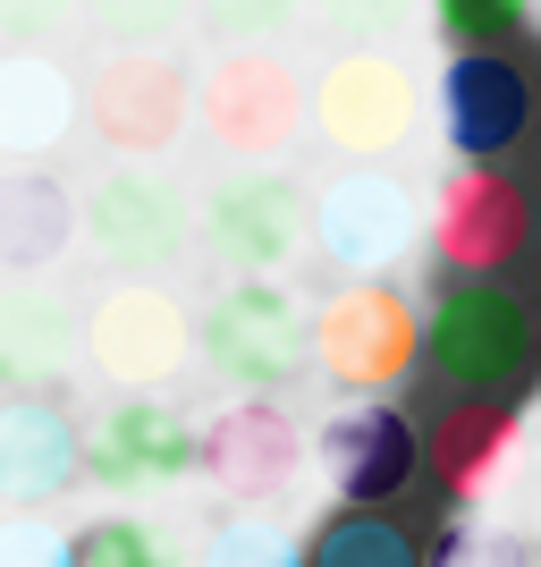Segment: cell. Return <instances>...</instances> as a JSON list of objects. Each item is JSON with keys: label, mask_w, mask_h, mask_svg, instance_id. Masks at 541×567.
I'll return each mask as SVG.
<instances>
[{"label": "cell", "mask_w": 541, "mask_h": 567, "mask_svg": "<svg viewBox=\"0 0 541 567\" xmlns=\"http://www.w3.org/2000/svg\"><path fill=\"white\" fill-rule=\"evenodd\" d=\"M431 18L457 34V51H466V43L474 51H499L508 34H524L533 9H524V0H431Z\"/></svg>", "instance_id": "cell-27"}, {"label": "cell", "mask_w": 541, "mask_h": 567, "mask_svg": "<svg viewBox=\"0 0 541 567\" xmlns=\"http://www.w3.org/2000/svg\"><path fill=\"white\" fill-rule=\"evenodd\" d=\"M296 9H305V0H195V18H204V34H212L220 51H246V43L288 34Z\"/></svg>", "instance_id": "cell-25"}, {"label": "cell", "mask_w": 541, "mask_h": 567, "mask_svg": "<svg viewBox=\"0 0 541 567\" xmlns=\"http://www.w3.org/2000/svg\"><path fill=\"white\" fill-rule=\"evenodd\" d=\"M0 567H69V534L18 508V517H0Z\"/></svg>", "instance_id": "cell-28"}, {"label": "cell", "mask_w": 541, "mask_h": 567, "mask_svg": "<svg viewBox=\"0 0 541 567\" xmlns=\"http://www.w3.org/2000/svg\"><path fill=\"white\" fill-rule=\"evenodd\" d=\"M76 118L102 136L111 162H162L195 127V76H187L178 51H111V60L85 76Z\"/></svg>", "instance_id": "cell-4"}, {"label": "cell", "mask_w": 541, "mask_h": 567, "mask_svg": "<svg viewBox=\"0 0 541 567\" xmlns=\"http://www.w3.org/2000/svg\"><path fill=\"white\" fill-rule=\"evenodd\" d=\"M533 567H541V550H533Z\"/></svg>", "instance_id": "cell-31"}, {"label": "cell", "mask_w": 541, "mask_h": 567, "mask_svg": "<svg viewBox=\"0 0 541 567\" xmlns=\"http://www.w3.org/2000/svg\"><path fill=\"white\" fill-rule=\"evenodd\" d=\"M424 567H533V543H524L517 525H448L440 550H431Z\"/></svg>", "instance_id": "cell-26"}, {"label": "cell", "mask_w": 541, "mask_h": 567, "mask_svg": "<svg viewBox=\"0 0 541 567\" xmlns=\"http://www.w3.org/2000/svg\"><path fill=\"white\" fill-rule=\"evenodd\" d=\"M85 474L102 492H169V483L195 474V424L162 390H127L85 432Z\"/></svg>", "instance_id": "cell-13"}, {"label": "cell", "mask_w": 541, "mask_h": 567, "mask_svg": "<svg viewBox=\"0 0 541 567\" xmlns=\"http://www.w3.org/2000/svg\"><path fill=\"white\" fill-rule=\"evenodd\" d=\"M69 567H178V550L162 543V525H144V517H94L69 543Z\"/></svg>", "instance_id": "cell-24"}, {"label": "cell", "mask_w": 541, "mask_h": 567, "mask_svg": "<svg viewBox=\"0 0 541 567\" xmlns=\"http://www.w3.org/2000/svg\"><path fill=\"white\" fill-rule=\"evenodd\" d=\"M76 229L94 237V255L111 262V271L153 280V271H169V262L195 246V204L162 162H118V169H102L94 187H85Z\"/></svg>", "instance_id": "cell-5"}, {"label": "cell", "mask_w": 541, "mask_h": 567, "mask_svg": "<svg viewBox=\"0 0 541 567\" xmlns=\"http://www.w3.org/2000/svg\"><path fill=\"white\" fill-rule=\"evenodd\" d=\"M69 348H76V322L51 288H9V297H0V399L60 390Z\"/></svg>", "instance_id": "cell-20"}, {"label": "cell", "mask_w": 541, "mask_h": 567, "mask_svg": "<svg viewBox=\"0 0 541 567\" xmlns=\"http://www.w3.org/2000/svg\"><path fill=\"white\" fill-rule=\"evenodd\" d=\"M195 348L237 399H271L313 364V313L280 280H229L195 322Z\"/></svg>", "instance_id": "cell-2"}, {"label": "cell", "mask_w": 541, "mask_h": 567, "mask_svg": "<svg viewBox=\"0 0 541 567\" xmlns=\"http://www.w3.org/2000/svg\"><path fill=\"white\" fill-rule=\"evenodd\" d=\"M313 457H322V474H330L339 499L373 508V499H398L406 483H415L424 441H415V424H406L389 399H355V406H339V415L313 432Z\"/></svg>", "instance_id": "cell-15"}, {"label": "cell", "mask_w": 541, "mask_h": 567, "mask_svg": "<svg viewBox=\"0 0 541 567\" xmlns=\"http://www.w3.org/2000/svg\"><path fill=\"white\" fill-rule=\"evenodd\" d=\"M541 331L524 297H508L499 280H457L440 288V306L424 313V364L457 390V399H508L533 381Z\"/></svg>", "instance_id": "cell-1"}, {"label": "cell", "mask_w": 541, "mask_h": 567, "mask_svg": "<svg viewBox=\"0 0 541 567\" xmlns=\"http://www.w3.org/2000/svg\"><path fill=\"white\" fill-rule=\"evenodd\" d=\"M330 9H339L364 43H389V34H406V25H415V9H424V0H330Z\"/></svg>", "instance_id": "cell-30"}, {"label": "cell", "mask_w": 541, "mask_h": 567, "mask_svg": "<svg viewBox=\"0 0 541 567\" xmlns=\"http://www.w3.org/2000/svg\"><path fill=\"white\" fill-rule=\"evenodd\" d=\"M305 567H424V550H415L406 525L381 517V508H347V517H330L322 534H313Z\"/></svg>", "instance_id": "cell-21"}, {"label": "cell", "mask_w": 541, "mask_h": 567, "mask_svg": "<svg viewBox=\"0 0 541 567\" xmlns=\"http://www.w3.org/2000/svg\"><path fill=\"white\" fill-rule=\"evenodd\" d=\"M524 229H533L524 187L508 178V169H491V162H457L440 187H431V213H424L431 255H440L457 280H491V271H508V262L524 255Z\"/></svg>", "instance_id": "cell-11"}, {"label": "cell", "mask_w": 541, "mask_h": 567, "mask_svg": "<svg viewBox=\"0 0 541 567\" xmlns=\"http://www.w3.org/2000/svg\"><path fill=\"white\" fill-rule=\"evenodd\" d=\"M195 118H204V136L229 162H280L288 144L305 136V76L271 43L220 51L212 69L195 76Z\"/></svg>", "instance_id": "cell-6"}, {"label": "cell", "mask_w": 541, "mask_h": 567, "mask_svg": "<svg viewBox=\"0 0 541 567\" xmlns=\"http://www.w3.org/2000/svg\"><path fill=\"white\" fill-rule=\"evenodd\" d=\"M415 229H424V213H415L406 178H389V169H373V162L339 169V178L313 195V246H322L339 271H355V280H381L389 262H406Z\"/></svg>", "instance_id": "cell-12"}, {"label": "cell", "mask_w": 541, "mask_h": 567, "mask_svg": "<svg viewBox=\"0 0 541 567\" xmlns=\"http://www.w3.org/2000/svg\"><path fill=\"white\" fill-rule=\"evenodd\" d=\"M313 237V195L280 162H237L204 195V246L229 262L237 280H280V262Z\"/></svg>", "instance_id": "cell-8"}, {"label": "cell", "mask_w": 541, "mask_h": 567, "mask_svg": "<svg viewBox=\"0 0 541 567\" xmlns=\"http://www.w3.org/2000/svg\"><path fill=\"white\" fill-rule=\"evenodd\" d=\"M69 237H76V204L51 169H34V162L0 169V271L9 280L51 271V262L69 255Z\"/></svg>", "instance_id": "cell-19"}, {"label": "cell", "mask_w": 541, "mask_h": 567, "mask_svg": "<svg viewBox=\"0 0 541 567\" xmlns=\"http://www.w3.org/2000/svg\"><path fill=\"white\" fill-rule=\"evenodd\" d=\"M313 441L305 424L288 415L280 399H229L212 415V424L195 432V466H204V483H212L220 499H237V508H271V499L296 492V474H305Z\"/></svg>", "instance_id": "cell-9"}, {"label": "cell", "mask_w": 541, "mask_h": 567, "mask_svg": "<svg viewBox=\"0 0 541 567\" xmlns=\"http://www.w3.org/2000/svg\"><path fill=\"white\" fill-rule=\"evenodd\" d=\"M313 364L355 399H381L424 364V313L389 280H347L339 297L313 306Z\"/></svg>", "instance_id": "cell-7"}, {"label": "cell", "mask_w": 541, "mask_h": 567, "mask_svg": "<svg viewBox=\"0 0 541 567\" xmlns=\"http://www.w3.org/2000/svg\"><path fill=\"white\" fill-rule=\"evenodd\" d=\"M415 118H424V85H415V69L389 43L339 51L305 85V127L330 153H347V162H389L415 136Z\"/></svg>", "instance_id": "cell-3"}, {"label": "cell", "mask_w": 541, "mask_h": 567, "mask_svg": "<svg viewBox=\"0 0 541 567\" xmlns=\"http://www.w3.org/2000/svg\"><path fill=\"white\" fill-rule=\"evenodd\" d=\"M85 474V432L69 424L60 390H25L0 399V499L9 508H43Z\"/></svg>", "instance_id": "cell-16"}, {"label": "cell", "mask_w": 541, "mask_h": 567, "mask_svg": "<svg viewBox=\"0 0 541 567\" xmlns=\"http://www.w3.org/2000/svg\"><path fill=\"white\" fill-rule=\"evenodd\" d=\"M517 450H524V415L508 399H457L424 441L448 499H491L508 483V466H517Z\"/></svg>", "instance_id": "cell-17"}, {"label": "cell", "mask_w": 541, "mask_h": 567, "mask_svg": "<svg viewBox=\"0 0 541 567\" xmlns=\"http://www.w3.org/2000/svg\"><path fill=\"white\" fill-rule=\"evenodd\" d=\"M85 355L94 373L118 381V390H162L195 364V313L153 280H118L94 313H85Z\"/></svg>", "instance_id": "cell-10"}, {"label": "cell", "mask_w": 541, "mask_h": 567, "mask_svg": "<svg viewBox=\"0 0 541 567\" xmlns=\"http://www.w3.org/2000/svg\"><path fill=\"white\" fill-rule=\"evenodd\" d=\"M533 127V76L499 51H457L440 69V136L457 162H499Z\"/></svg>", "instance_id": "cell-14"}, {"label": "cell", "mask_w": 541, "mask_h": 567, "mask_svg": "<svg viewBox=\"0 0 541 567\" xmlns=\"http://www.w3.org/2000/svg\"><path fill=\"white\" fill-rule=\"evenodd\" d=\"M76 127V85L51 51H0V162H51Z\"/></svg>", "instance_id": "cell-18"}, {"label": "cell", "mask_w": 541, "mask_h": 567, "mask_svg": "<svg viewBox=\"0 0 541 567\" xmlns=\"http://www.w3.org/2000/svg\"><path fill=\"white\" fill-rule=\"evenodd\" d=\"M69 18H76V0H0V43L43 51L51 34H69Z\"/></svg>", "instance_id": "cell-29"}, {"label": "cell", "mask_w": 541, "mask_h": 567, "mask_svg": "<svg viewBox=\"0 0 541 567\" xmlns=\"http://www.w3.org/2000/svg\"><path fill=\"white\" fill-rule=\"evenodd\" d=\"M111 51H169V34L195 18V0H76Z\"/></svg>", "instance_id": "cell-23"}, {"label": "cell", "mask_w": 541, "mask_h": 567, "mask_svg": "<svg viewBox=\"0 0 541 567\" xmlns=\"http://www.w3.org/2000/svg\"><path fill=\"white\" fill-rule=\"evenodd\" d=\"M195 567H305V543H296L288 525H271L262 508H237V517L204 525Z\"/></svg>", "instance_id": "cell-22"}]
</instances>
